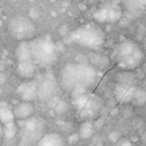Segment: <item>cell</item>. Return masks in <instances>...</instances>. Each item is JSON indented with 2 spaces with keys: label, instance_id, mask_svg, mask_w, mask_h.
<instances>
[{
  "label": "cell",
  "instance_id": "obj_5",
  "mask_svg": "<svg viewBox=\"0 0 146 146\" xmlns=\"http://www.w3.org/2000/svg\"><path fill=\"white\" fill-rule=\"evenodd\" d=\"M119 57L121 60V65L128 68H132L138 65L140 58H141V52L140 50L133 44V43H122L119 47Z\"/></svg>",
  "mask_w": 146,
  "mask_h": 146
},
{
  "label": "cell",
  "instance_id": "obj_10",
  "mask_svg": "<svg viewBox=\"0 0 146 146\" xmlns=\"http://www.w3.org/2000/svg\"><path fill=\"white\" fill-rule=\"evenodd\" d=\"M33 111H34V108H33L32 104H31L30 102L24 100L23 103L18 104V105L14 108L13 113H14L15 119H17V120H27L29 117L32 116Z\"/></svg>",
  "mask_w": 146,
  "mask_h": 146
},
{
  "label": "cell",
  "instance_id": "obj_3",
  "mask_svg": "<svg viewBox=\"0 0 146 146\" xmlns=\"http://www.w3.org/2000/svg\"><path fill=\"white\" fill-rule=\"evenodd\" d=\"M72 40L84 47L97 48L104 42V34L99 27L95 25H86L72 33Z\"/></svg>",
  "mask_w": 146,
  "mask_h": 146
},
{
  "label": "cell",
  "instance_id": "obj_1",
  "mask_svg": "<svg viewBox=\"0 0 146 146\" xmlns=\"http://www.w3.org/2000/svg\"><path fill=\"white\" fill-rule=\"evenodd\" d=\"M96 72L91 66L84 64H67L60 72V83L75 97L83 94L86 87L95 81Z\"/></svg>",
  "mask_w": 146,
  "mask_h": 146
},
{
  "label": "cell",
  "instance_id": "obj_16",
  "mask_svg": "<svg viewBox=\"0 0 146 146\" xmlns=\"http://www.w3.org/2000/svg\"><path fill=\"white\" fill-rule=\"evenodd\" d=\"M51 107L54 108V111L57 114H63V113L67 112V110H68L67 104L64 100H59V99H56V103L55 104H51Z\"/></svg>",
  "mask_w": 146,
  "mask_h": 146
},
{
  "label": "cell",
  "instance_id": "obj_12",
  "mask_svg": "<svg viewBox=\"0 0 146 146\" xmlns=\"http://www.w3.org/2000/svg\"><path fill=\"white\" fill-rule=\"evenodd\" d=\"M39 146H64V140L58 133H47L39 139Z\"/></svg>",
  "mask_w": 146,
  "mask_h": 146
},
{
  "label": "cell",
  "instance_id": "obj_11",
  "mask_svg": "<svg viewBox=\"0 0 146 146\" xmlns=\"http://www.w3.org/2000/svg\"><path fill=\"white\" fill-rule=\"evenodd\" d=\"M16 57L18 62H34L31 44L27 41H21L16 49Z\"/></svg>",
  "mask_w": 146,
  "mask_h": 146
},
{
  "label": "cell",
  "instance_id": "obj_6",
  "mask_svg": "<svg viewBox=\"0 0 146 146\" xmlns=\"http://www.w3.org/2000/svg\"><path fill=\"white\" fill-rule=\"evenodd\" d=\"M24 131L29 137L38 139L43 136V129H44V123L41 120V117H29L25 120L24 123Z\"/></svg>",
  "mask_w": 146,
  "mask_h": 146
},
{
  "label": "cell",
  "instance_id": "obj_15",
  "mask_svg": "<svg viewBox=\"0 0 146 146\" xmlns=\"http://www.w3.org/2000/svg\"><path fill=\"white\" fill-rule=\"evenodd\" d=\"M80 137L81 138H89L92 135V124L90 122H84L80 128Z\"/></svg>",
  "mask_w": 146,
  "mask_h": 146
},
{
  "label": "cell",
  "instance_id": "obj_19",
  "mask_svg": "<svg viewBox=\"0 0 146 146\" xmlns=\"http://www.w3.org/2000/svg\"><path fill=\"white\" fill-rule=\"evenodd\" d=\"M13 1H16V0H13Z\"/></svg>",
  "mask_w": 146,
  "mask_h": 146
},
{
  "label": "cell",
  "instance_id": "obj_17",
  "mask_svg": "<svg viewBox=\"0 0 146 146\" xmlns=\"http://www.w3.org/2000/svg\"><path fill=\"white\" fill-rule=\"evenodd\" d=\"M0 117H1L2 122L8 123V122H11L13 117H15V116H14V113L9 112L8 108H0Z\"/></svg>",
  "mask_w": 146,
  "mask_h": 146
},
{
  "label": "cell",
  "instance_id": "obj_20",
  "mask_svg": "<svg viewBox=\"0 0 146 146\" xmlns=\"http://www.w3.org/2000/svg\"><path fill=\"white\" fill-rule=\"evenodd\" d=\"M89 1H92V0H89Z\"/></svg>",
  "mask_w": 146,
  "mask_h": 146
},
{
  "label": "cell",
  "instance_id": "obj_8",
  "mask_svg": "<svg viewBox=\"0 0 146 146\" xmlns=\"http://www.w3.org/2000/svg\"><path fill=\"white\" fill-rule=\"evenodd\" d=\"M36 90H38V84L34 81H29L22 83L17 88V94H19L23 100L31 102L36 98Z\"/></svg>",
  "mask_w": 146,
  "mask_h": 146
},
{
  "label": "cell",
  "instance_id": "obj_13",
  "mask_svg": "<svg viewBox=\"0 0 146 146\" xmlns=\"http://www.w3.org/2000/svg\"><path fill=\"white\" fill-rule=\"evenodd\" d=\"M35 62H18L17 64V73L24 78V79H30L34 74V66Z\"/></svg>",
  "mask_w": 146,
  "mask_h": 146
},
{
  "label": "cell",
  "instance_id": "obj_4",
  "mask_svg": "<svg viewBox=\"0 0 146 146\" xmlns=\"http://www.w3.org/2000/svg\"><path fill=\"white\" fill-rule=\"evenodd\" d=\"M9 31L15 39L18 41H27L32 39L35 34V25L29 18L24 16H16L9 22Z\"/></svg>",
  "mask_w": 146,
  "mask_h": 146
},
{
  "label": "cell",
  "instance_id": "obj_9",
  "mask_svg": "<svg viewBox=\"0 0 146 146\" xmlns=\"http://www.w3.org/2000/svg\"><path fill=\"white\" fill-rule=\"evenodd\" d=\"M121 16V10L117 7H110V8H105V9H100L99 11H97L95 14V18L98 22H113V21H117Z\"/></svg>",
  "mask_w": 146,
  "mask_h": 146
},
{
  "label": "cell",
  "instance_id": "obj_18",
  "mask_svg": "<svg viewBox=\"0 0 146 146\" xmlns=\"http://www.w3.org/2000/svg\"><path fill=\"white\" fill-rule=\"evenodd\" d=\"M3 82H6V75L0 72V83H3Z\"/></svg>",
  "mask_w": 146,
  "mask_h": 146
},
{
  "label": "cell",
  "instance_id": "obj_2",
  "mask_svg": "<svg viewBox=\"0 0 146 146\" xmlns=\"http://www.w3.org/2000/svg\"><path fill=\"white\" fill-rule=\"evenodd\" d=\"M30 44L35 63L42 66H48L56 60V47L49 35L34 39Z\"/></svg>",
  "mask_w": 146,
  "mask_h": 146
},
{
  "label": "cell",
  "instance_id": "obj_14",
  "mask_svg": "<svg viewBox=\"0 0 146 146\" xmlns=\"http://www.w3.org/2000/svg\"><path fill=\"white\" fill-rule=\"evenodd\" d=\"M115 94H116V97H117L120 100H122V102H128V100H130V99L132 98V96H133V90H132L130 87L123 84V86H119V87L116 88Z\"/></svg>",
  "mask_w": 146,
  "mask_h": 146
},
{
  "label": "cell",
  "instance_id": "obj_7",
  "mask_svg": "<svg viewBox=\"0 0 146 146\" xmlns=\"http://www.w3.org/2000/svg\"><path fill=\"white\" fill-rule=\"evenodd\" d=\"M56 92V83L50 79L43 80L41 83L38 84L36 90V98L42 102H49Z\"/></svg>",
  "mask_w": 146,
  "mask_h": 146
}]
</instances>
